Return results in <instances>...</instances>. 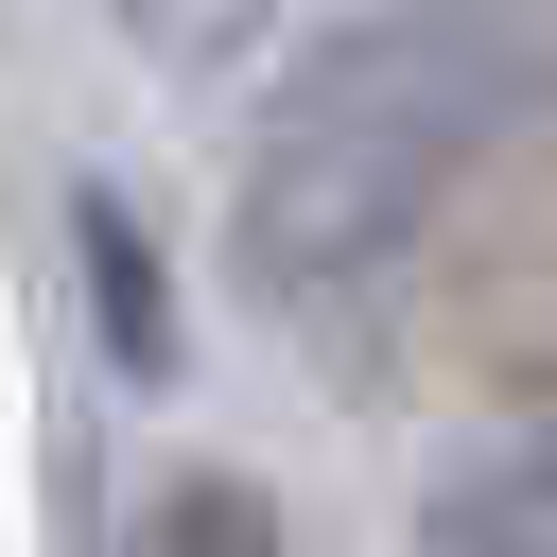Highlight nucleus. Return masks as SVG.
Instances as JSON below:
<instances>
[{"label":"nucleus","mask_w":557,"mask_h":557,"mask_svg":"<svg viewBox=\"0 0 557 557\" xmlns=\"http://www.w3.org/2000/svg\"><path fill=\"white\" fill-rule=\"evenodd\" d=\"M557 139V0H331L226 157V278L278 331L383 313L453 209Z\"/></svg>","instance_id":"obj_1"},{"label":"nucleus","mask_w":557,"mask_h":557,"mask_svg":"<svg viewBox=\"0 0 557 557\" xmlns=\"http://www.w3.org/2000/svg\"><path fill=\"white\" fill-rule=\"evenodd\" d=\"M400 557H557V366H540V383H505V400L418 470Z\"/></svg>","instance_id":"obj_2"},{"label":"nucleus","mask_w":557,"mask_h":557,"mask_svg":"<svg viewBox=\"0 0 557 557\" xmlns=\"http://www.w3.org/2000/svg\"><path fill=\"white\" fill-rule=\"evenodd\" d=\"M70 261H87V331H104V366L122 383H174V278H157V226H139V191H70Z\"/></svg>","instance_id":"obj_3"},{"label":"nucleus","mask_w":557,"mask_h":557,"mask_svg":"<svg viewBox=\"0 0 557 557\" xmlns=\"http://www.w3.org/2000/svg\"><path fill=\"white\" fill-rule=\"evenodd\" d=\"M122 557H296V540H278V487H261V470H226V453H174V470H139V505H122Z\"/></svg>","instance_id":"obj_4"},{"label":"nucleus","mask_w":557,"mask_h":557,"mask_svg":"<svg viewBox=\"0 0 557 557\" xmlns=\"http://www.w3.org/2000/svg\"><path fill=\"white\" fill-rule=\"evenodd\" d=\"M122 17V52H157L174 87H209V70H244L261 35H278V0H104Z\"/></svg>","instance_id":"obj_5"}]
</instances>
